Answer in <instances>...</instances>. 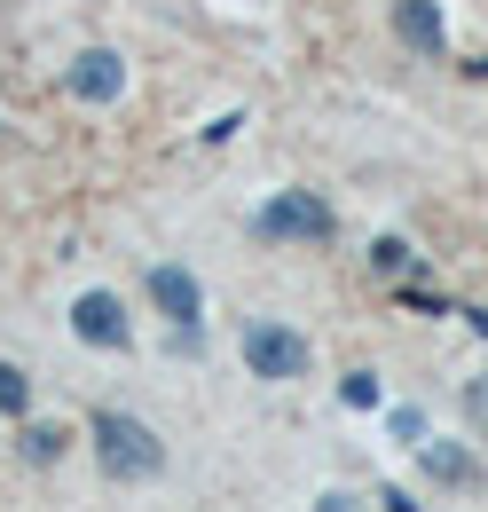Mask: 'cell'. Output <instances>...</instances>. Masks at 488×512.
I'll list each match as a JSON object with an SVG mask.
<instances>
[{"label": "cell", "instance_id": "obj_1", "mask_svg": "<svg viewBox=\"0 0 488 512\" xmlns=\"http://www.w3.org/2000/svg\"><path fill=\"white\" fill-rule=\"evenodd\" d=\"M87 442H95V457H103L111 481H158V473H166V442H158L142 418H126V410H95Z\"/></svg>", "mask_w": 488, "mask_h": 512}, {"label": "cell", "instance_id": "obj_2", "mask_svg": "<svg viewBox=\"0 0 488 512\" xmlns=\"http://www.w3.org/2000/svg\"><path fill=\"white\" fill-rule=\"evenodd\" d=\"M252 229H260L268 245H323L339 221H331V205L315 190H284V197H268V205L252 213Z\"/></svg>", "mask_w": 488, "mask_h": 512}, {"label": "cell", "instance_id": "obj_3", "mask_svg": "<svg viewBox=\"0 0 488 512\" xmlns=\"http://www.w3.org/2000/svg\"><path fill=\"white\" fill-rule=\"evenodd\" d=\"M244 371H252V379H300L307 339L284 331V323H252V331H244Z\"/></svg>", "mask_w": 488, "mask_h": 512}, {"label": "cell", "instance_id": "obj_4", "mask_svg": "<svg viewBox=\"0 0 488 512\" xmlns=\"http://www.w3.org/2000/svg\"><path fill=\"white\" fill-rule=\"evenodd\" d=\"M71 331H79L87 347H126V339H134V323H126V308L111 292H79V300H71Z\"/></svg>", "mask_w": 488, "mask_h": 512}, {"label": "cell", "instance_id": "obj_5", "mask_svg": "<svg viewBox=\"0 0 488 512\" xmlns=\"http://www.w3.org/2000/svg\"><path fill=\"white\" fill-rule=\"evenodd\" d=\"M150 300H158V316L174 323V331H197V323H205V292H197L189 268H150Z\"/></svg>", "mask_w": 488, "mask_h": 512}, {"label": "cell", "instance_id": "obj_6", "mask_svg": "<svg viewBox=\"0 0 488 512\" xmlns=\"http://www.w3.org/2000/svg\"><path fill=\"white\" fill-rule=\"evenodd\" d=\"M71 95H79V103H119L126 95V64L111 56V48H79V56H71Z\"/></svg>", "mask_w": 488, "mask_h": 512}, {"label": "cell", "instance_id": "obj_7", "mask_svg": "<svg viewBox=\"0 0 488 512\" xmlns=\"http://www.w3.org/2000/svg\"><path fill=\"white\" fill-rule=\"evenodd\" d=\"M394 32H402V48H418V56H441V48H449L441 0H394Z\"/></svg>", "mask_w": 488, "mask_h": 512}, {"label": "cell", "instance_id": "obj_8", "mask_svg": "<svg viewBox=\"0 0 488 512\" xmlns=\"http://www.w3.org/2000/svg\"><path fill=\"white\" fill-rule=\"evenodd\" d=\"M418 457H426V473L441 481V489H473V481H481V473H473V457H465L457 442H433V434H426V442H418Z\"/></svg>", "mask_w": 488, "mask_h": 512}, {"label": "cell", "instance_id": "obj_9", "mask_svg": "<svg viewBox=\"0 0 488 512\" xmlns=\"http://www.w3.org/2000/svg\"><path fill=\"white\" fill-rule=\"evenodd\" d=\"M24 410H32V379L16 363H0V418H24Z\"/></svg>", "mask_w": 488, "mask_h": 512}, {"label": "cell", "instance_id": "obj_10", "mask_svg": "<svg viewBox=\"0 0 488 512\" xmlns=\"http://www.w3.org/2000/svg\"><path fill=\"white\" fill-rule=\"evenodd\" d=\"M370 260H378V276H418V253H410L402 237H378V245H370Z\"/></svg>", "mask_w": 488, "mask_h": 512}, {"label": "cell", "instance_id": "obj_11", "mask_svg": "<svg viewBox=\"0 0 488 512\" xmlns=\"http://www.w3.org/2000/svg\"><path fill=\"white\" fill-rule=\"evenodd\" d=\"M63 442H71V434H56V426H24V457H32V465L63 457Z\"/></svg>", "mask_w": 488, "mask_h": 512}, {"label": "cell", "instance_id": "obj_12", "mask_svg": "<svg viewBox=\"0 0 488 512\" xmlns=\"http://www.w3.org/2000/svg\"><path fill=\"white\" fill-rule=\"evenodd\" d=\"M386 426H394V442H402V449H418V442H426V410H394Z\"/></svg>", "mask_w": 488, "mask_h": 512}, {"label": "cell", "instance_id": "obj_13", "mask_svg": "<svg viewBox=\"0 0 488 512\" xmlns=\"http://www.w3.org/2000/svg\"><path fill=\"white\" fill-rule=\"evenodd\" d=\"M465 418L488 434V371H473V379H465Z\"/></svg>", "mask_w": 488, "mask_h": 512}, {"label": "cell", "instance_id": "obj_14", "mask_svg": "<svg viewBox=\"0 0 488 512\" xmlns=\"http://www.w3.org/2000/svg\"><path fill=\"white\" fill-rule=\"evenodd\" d=\"M339 394H347L355 410H370V402H378V379H370V371H347V386H339Z\"/></svg>", "mask_w": 488, "mask_h": 512}, {"label": "cell", "instance_id": "obj_15", "mask_svg": "<svg viewBox=\"0 0 488 512\" xmlns=\"http://www.w3.org/2000/svg\"><path fill=\"white\" fill-rule=\"evenodd\" d=\"M315 512H363V505H355L347 489H331V497H315Z\"/></svg>", "mask_w": 488, "mask_h": 512}, {"label": "cell", "instance_id": "obj_16", "mask_svg": "<svg viewBox=\"0 0 488 512\" xmlns=\"http://www.w3.org/2000/svg\"><path fill=\"white\" fill-rule=\"evenodd\" d=\"M378 505H386V512H418V505H410V489H378Z\"/></svg>", "mask_w": 488, "mask_h": 512}]
</instances>
